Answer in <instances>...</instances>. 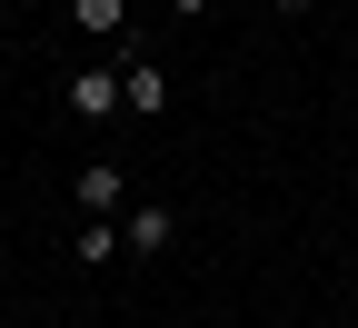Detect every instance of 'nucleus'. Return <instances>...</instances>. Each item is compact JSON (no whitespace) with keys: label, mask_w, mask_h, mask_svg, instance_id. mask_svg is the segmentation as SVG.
Returning <instances> with one entry per match:
<instances>
[{"label":"nucleus","mask_w":358,"mask_h":328,"mask_svg":"<svg viewBox=\"0 0 358 328\" xmlns=\"http://www.w3.org/2000/svg\"><path fill=\"white\" fill-rule=\"evenodd\" d=\"M60 100H70V120H120L129 110V70L120 60H90V70L60 80Z\"/></svg>","instance_id":"obj_1"},{"label":"nucleus","mask_w":358,"mask_h":328,"mask_svg":"<svg viewBox=\"0 0 358 328\" xmlns=\"http://www.w3.org/2000/svg\"><path fill=\"white\" fill-rule=\"evenodd\" d=\"M70 199H80V219H120V209H129V179H120V159H80Z\"/></svg>","instance_id":"obj_2"},{"label":"nucleus","mask_w":358,"mask_h":328,"mask_svg":"<svg viewBox=\"0 0 358 328\" xmlns=\"http://www.w3.org/2000/svg\"><path fill=\"white\" fill-rule=\"evenodd\" d=\"M120 239H129V259H159V249L179 239V209H169V199H129V209H120Z\"/></svg>","instance_id":"obj_3"},{"label":"nucleus","mask_w":358,"mask_h":328,"mask_svg":"<svg viewBox=\"0 0 358 328\" xmlns=\"http://www.w3.org/2000/svg\"><path fill=\"white\" fill-rule=\"evenodd\" d=\"M120 70H129V120H159L169 110V70L140 50V40H120Z\"/></svg>","instance_id":"obj_4"},{"label":"nucleus","mask_w":358,"mask_h":328,"mask_svg":"<svg viewBox=\"0 0 358 328\" xmlns=\"http://www.w3.org/2000/svg\"><path fill=\"white\" fill-rule=\"evenodd\" d=\"M70 259H80V269H110V259H129L120 219H80V229H70Z\"/></svg>","instance_id":"obj_5"},{"label":"nucleus","mask_w":358,"mask_h":328,"mask_svg":"<svg viewBox=\"0 0 358 328\" xmlns=\"http://www.w3.org/2000/svg\"><path fill=\"white\" fill-rule=\"evenodd\" d=\"M70 20L90 40H129V0H70Z\"/></svg>","instance_id":"obj_6"},{"label":"nucleus","mask_w":358,"mask_h":328,"mask_svg":"<svg viewBox=\"0 0 358 328\" xmlns=\"http://www.w3.org/2000/svg\"><path fill=\"white\" fill-rule=\"evenodd\" d=\"M169 10H179V20H199V10H209V0H169Z\"/></svg>","instance_id":"obj_7"}]
</instances>
